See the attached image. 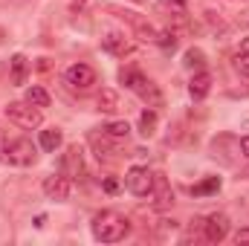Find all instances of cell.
Segmentation results:
<instances>
[{"label": "cell", "instance_id": "cell-14", "mask_svg": "<svg viewBox=\"0 0 249 246\" xmlns=\"http://www.w3.org/2000/svg\"><path fill=\"white\" fill-rule=\"evenodd\" d=\"M209 90H212V75H209L206 70H197L194 78H191V84H188L191 99H194V102H203V99L209 96Z\"/></svg>", "mask_w": 249, "mask_h": 246}, {"label": "cell", "instance_id": "cell-33", "mask_svg": "<svg viewBox=\"0 0 249 246\" xmlns=\"http://www.w3.org/2000/svg\"><path fill=\"white\" fill-rule=\"evenodd\" d=\"M75 3H78V6H81V3H84V0H75Z\"/></svg>", "mask_w": 249, "mask_h": 246}, {"label": "cell", "instance_id": "cell-31", "mask_svg": "<svg viewBox=\"0 0 249 246\" xmlns=\"http://www.w3.org/2000/svg\"><path fill=\"white\" fill-rule=\"evenodd\" d=\"M241 55H249V38L241 41Z\"/></svg>", "mask_w": 249, "mask_h": 246}, {"label": "cell", "instance_id": "cell-30", "mask_svg": "<svg viewBox=\"0 0 249 246\" xmlns=\"http://www.w3.org/2000/svg\"><path fill=\"white\" fill-rule=\"evenodd\" d=\"M168 6H174L177 12H183L186 9V0H168Z\"/></svg>", "mask_w": 249, "mask_h": 246}, {"label": "cell", "instance_id": "cell-5", "mask_svg": "<svg viewBox=\"0 0 249 246\" xmlns=\"http://www.w3.org/2000/svg\"><path fill=\"white\" fill-rule=\"evenodd\" d=\"M64 81H67V87H70V90L87 93V90L96 84V70H93L90 64H72V67H67Z\"/></svg>", "mask_w": 249, "mask_h": 246}, {"label": "cell", "instance_id": "cell-16", "mask_svg": "<svg viewBox=\"0 0 249 246\" xmlns=\"http://www.w3.org/2000/svg\"><path fill=\"white\" fill-rule=\"evenodd\" d=\"M96 105H99L102 113H116V110H119V96H116V90H107V87H105V90L99 93Z\"/></svg>", "mask_w": 249, "mask_h": 246}, {"label": "cell", "instance_id": "cell-7", "mask_svg": "<svg viewBox=\"0 0 249 246\" xmlns=\"http://www.w3.org/2000/svg\"><path fill=\"white\" fill-rule=\"evenodd\" d=\"M226 235H229V217L226 214L214 211L203 220V241L206 244H220V241H226Z\"/></svg>", "mask_w": 249, "mask_h": 246}, {"label": "cell", "instance_id": "cell-15", "mask_svg": "<svg viewBox=\"0 0 249 246\" xmlns=\"http://www.w3.org/2000/svg\"><path fill=\"white\" fill-rule=\"evenodd\" d=\"M12 84H23L26 81V72H29V61H26V55H20V53H15L12 55Z\"/></svg>", "mask_w": 249, "mask_h": 246}, {"label": "cell", "instance_id": "cell-10", "mask_svg": "<svg viewBox=\"0 0 249 246\" xmlns=\"http://www.w3.org/2000/svg\"><path fill=\"white\" fill-rule=\"evenodd\" d=\"M70 191H72V180L67 177V174H53V177H47L44 180V194L50 197V200H67L70 197Z\"/></svg>", "mask_w": 249, "mask_h": 246}, {"label": "cell", "instance_id": "cell-23", "mask_svg": "<svg viewBox=\"0 0 249 246\" xmlns=\"http://www.w3.org/2000/svg\"><path fill=\"white\" fill-rule=\"evenodd\" d=\"M157 44H160L162 50H174V47H177V32H174V29L157 32Z\"/></svg>", "mask_w": 249, "mask_h": 246}, {"label": "cell", "instance_id": "cell-29", "mask_svg": "<svg viewBox=\"0 0 249 246\" xmlns=\"http://www.w3.org/2000/svg\"><path fill=\"white\" fill-rule=\"evenodd\" d=\"M116 188H119V183H116L113 177H110V180H105V191H107V194H113Z\"/></svg>", "mask_w": 249, "mask_h": 246}, {"label": "cell", "instance_id": "cell-9", "mask_svg": "<svg viewBox=\"0 0 249 246\" xmlns=\"http://www.w3.org/2000/svg\"><path fill=\"white\" fill-rule=\"evenodd\" d=\"M6 162H12V165H32L35 162V145L29 139H9Z\"/></svg>", "mask_w": 249, "mask_h": 246}, {"label": "cell", "instance_id": "cell-26", "mask_svg": "<svg viewBox=\"0 0 249 246\" xmlns=\"http://www.w3.org/2000/svg\"><path fill=\"white\" fill-rule=\"evenodd\" d=\"M6 148H9V136L6 130H0V162H6Z\"/></svg>", "mask_w": 249, "mask_h": 246}, {"label": "cell", "instance_id": "cell-21", "mask_svg": "<svg viewBox=\"0 0 249 246\" xmlns=\"http://www.w3.org/2000/svg\"><path fill=\"white\" fill-rule=\"evenodd\" d=\"M26 102L35 105V107H47V105H50V93H47L44 87H29V90H26Z\"/></svg>", "mask_w": 249, "mask_h": 246}, {"label": "cell", "instance_id": "cell-27", "mask_svg": "<svg viewBox=\"0 0 249 246\" xmlns=\"http://www.w3.org/2000/svg\"><path fill=\"white\" fill-rule=\"evenodd\" d=\"M235 244L241 246V244H249V229H241L238 235H235Z\"/></svg>", "mask_w": 249, "mask_h": 246}, {"label": "cell", "instance_id": "cell-18", "mask_svg": "<svg viewBox=\"0 0 249 246\" xmlns=\"http://www.w3.org/2000/svg\"><path fill=\"white\" fill-rule=\"evenodd\" d=\"M157 122H160V116H157V110H154V107L142 110V113H139V133H142V136H154Z\"/></svg>", "mask_w": 249, "mask_h": 246}, {"label": "cell", "instance_id": "cell-1", "mask_svg": "<svg viewBox=\"0 0 249 246\" xmlns=\"http://www.w3.org/2000/svg\"><path fill=\"white\" fill-rule=\"evenodd\" d=\"M119 81H122L127 90H133L148 107H162V93H160V87L145 75V72H139V70H133V67H127L119 72Z\"/></svg>", "mask_w": 249, "mask_h": 246}, {"label": "cell", "instance_id": "cell-3", "mask_svg": "<svg viewBox=\"0 0 249 246\" xmlns=\"http://www.w3.org/2000/svg\"><path fill=\"white\" fill-rule=\"evenodd\" d=\"M6 116H9V122H15L18 127H23V130H35V127H41V122H44L41 107H35L29 102H12V105H6Z\"/></svg>", "mask_w": 249, "mask_h": 246}, {"label": "cell", "instance_id": "cell-12", "mask_svg": "<svg viewBox=\"0 0 249 246\" xmlns=\"http://www.w3.org/2000/svg\"><path fill=\"white\" fill-rule=\"evenodd\" d=\"M87 142H90L93 154L99 157V162H113V159H116V148L110 145V136H107L105 130H102V133H96V130H93V133L87 136Z\"/></svg>", "mask_w": 249, "mask_h": 246}, {"label": "cell", "instance_id": "cell-2", "mask_svg": "<svg viewBox=\"0 0 249 246\" xmlns=\"http://www.w3.org/2000/svg\"><path fill=\"white\" fill-rule=\"evenodd\" d=\"M130 232V220L116 211H102L93 217V238L102 244H116Z\"/></svg>", "mask_w": 249, "mask_h": 246}, {"label": "cell", "instance_id": "cell-19", "mask_svg": "<svg viewBox=\"0 0 249 246\" xmlns=\"http://www.w3.org/2000/svg\"><path fill=\"white\" fill-rule=\"evenodd\" d=\"M61 130L58 127H50V130H41V148L44 151H55V148H61Z\"/></svg>", "mask_w": 249, "mask_h": 246}, {"label": "cell", "instance_id": "cell-32", "mask_svg": "<svg viewBox=\"0 0 249 246\" xmlns=\"http://www.w3.org/2000/svg\"><path fill=\"white\" fill-rule=\"evenodd\" d=\"M3 38H6V35H3V29H0V44H3Z\"/></svg>", "mask_w": 249, "mask_h": 246}, {"label": "cell", "instance_id": "cell-24", "mask_svg": "<svg viewBox=\"0 0 249 246\" xmlns=\"http://www.w3.org/2000/svg\"><path fill=\"white\" fill-rule=\"evenodd\" d=\"M206 20L212 23V29H217V32H226V20H223V15H220V12L209 9V12H206Z\"/></svg>", "mask_w": 249, "mask_h": 246}, {"label": "cell", "instance_id": "cell-22", "mask_svg": "<svg viewBox=\"0 0 249 246\" xmlns=\"http://www.w3.org/2000/svg\"><path fill=\"white\" fill-rule=\"evenodd\" d=\"M214 191H220V177H209V180H203L200 185H194V188H191V194H194V197L214 194Z\"/></svg>", "mask_w": 249, "mask_h": 246}, {"label": "cell", "instance_id": "cell-28", "mask_svg": "<svg viewBox=\"0 0 249 246\" xmlns=\"http://www.w3.org/2000/svg\"><path fill=\"white\" fill-rule=\"evenodd\" d=\"M238 145H241V154H244V159H249V136H244Z\"/></svg>", "mask_w": 249, "mask_h": 246}, {"label": "cell", "instance_id": "cell-6", "mask_svg": "<svg viewBox=\"0 0 249 246\" xmlns=\"http://www.w3.org/2000/svg\"><path fill=\"white\" fill-rule=\"evenodd\" d=\"M124 185H127L130 194H136V197H148L151 188H154V174H151L148 168H142V165H133V168L124 174Z\"/></svg>", "mask_w": 249, "mask_h": 246}, {"label": "cell", "instance_id": "cell-20", "mask_svg": "<svg viewBox=\"0 0 249 246\" xmlns=\"http://www.w3.org/2000/svg\"><path fill=\"white\" fill-rule=\"evenodd\" d=\"M102 130H105L110 139H116V142H122V139L130 136V124H127V122H107Z\"/></svg>", "mask_w": 249, "mask_h": 246}, {"label": "cell", "instance_id": "cell-8", "mask_svg": "<svg viewBox=\"0 0 249 246\" xmlns=\"http://www.w3.org/2000/svg\"><path fill=\"white\" fill-rule=\"evenodd\" d=\"M61 171L70 177V180H84V177H87V168H84V154H81V148H78V145H70V148L64 151Z\"/></svg>", "mask_w": 249, "mask_h": 246}, {"label": "cell", "instance_id": "cell-25", "mask_svg": "<svg viewBox=\"0 0 249 246\" xmlns=\"http://www.w3.org/2000/svg\"><path fill=\"white\" fill-rule=\"evenodd\" d=\"M235 70H238L244 78H249V55H241V58L235 61Z\"/></svg>", "mask_w": 249, "mask_h": 246}, {"label": "cell", "instance_id": "cell-4", "mask_svg": "<svg viewBox=\"0 0 249 246\" xmlns=\"http://www.w3.org/2000/svg\"><path fill=\"white\" fill-rule=\"evenodd\" d=\"M110 12H116V18H122L130 23V29H133V35L136 38H142V41H157V26L148 20V18H142V15H136V12H130V9H116V6H107Z\"/></svg>", "mask_w": 249, "mask_h": 246}, {"label": "cell", "instance_id": "cell-17", "mask_svg": "<svg viewBox=\"0 0 249 246\" xmlns=\"http://www.w3.org/2000/svg\"><path fill=\"white\" fill-rule=\"evenodd\" d=\"M183 67H186V70H191V72L206 70V53H203V50H197V47L186 50V55H183Z\"/></svg>", "mask_w": 249, "mask_h": 246}, {"label": "cell", "instance_id": "cell-13", "mask_svg": "<svg viewBox=\"0 0 249 246\" xmlns=\"http://www.w3.org/2000/svg\"><path fill=\"white\" fill-rule=\"evenodd\" d=\"M102 50L110 53V55H116V58H124V55H130V53L136 50V44L127 41V38L119 35V32H110L107 38H102Z\"/></svg>", "mask_w": 249, "mask_h": 246}, {"label": "cell", "instance_id": "cell-11", "mask_svg": "<svg viewBox=\"0 0 249 246\" xmlns=\"http://www.w3.org/2000/svg\"><path fill=\"white\" fill-rule=\"evenodd\" d=\"M151 206L154 209H168V206H174V191H171V185L168 180L162 177V174H154V188H151Z\"/></svg>", "mask_w": 249, "mask_h": 246}]
</instances>
